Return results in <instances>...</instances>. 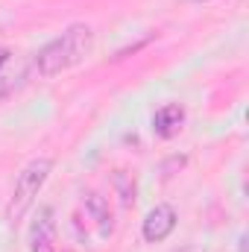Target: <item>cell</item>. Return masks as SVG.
Instances as JSON below:
<instances>
[{
    "label": "cell",
    "instance_id": "6da1fadb",
    "mask_svg": "<svg viewBox=\"0 0 249 252\" xmlns=\"http://www.w3.org/2000/svg\"><path fill=\"white\" fill-rule=\"evenodd\" d=\"M91 38H94V32H91L88 24H70L62 35H56L35 56V70L41 76H56V73H62L67 67H73L91 50Z\"/></svg>",
    "mask_w": 249,
    "mask_h": 252
},
{
    "label": "cell",
    "instance_id": "7a4b0ae2",
    "mask_svg": "<svg viewBox=\"0 0 249 252\" xmlns=\"http://www.w3.org/2000/svg\"><path fill=\"white\" fill-rule=\"evenodd\" d=\"M50 170H53V158L41 156V158H32V161L18 173V182H15L9 208H6V217H9L12 223H18V220L30 211V205L35 202L38 190L44 188V182L50 179Z\"/></svg>",
    "mask_w": 249,
    "mask_h": 252
},
{
    "label": "cell",
    "instance_id": "3957f363",
    "mask_svg": "<svg viewBox=\"0 0 249 252\" xmlns=\"http://www.w3.org/2000/svg\"><path fill=\"white\" fill-rule=\"evenodd\" d=\"M176 229V211H173V205H156L150 214H147V220H144V241L147 244H158V241H164L170 232Z\"/></svg>",
    "mask_w": 249,
    "mask_h": 252
},
{
    "label": "cell",
    "instance_id": "277c9868",
    "mask_svg": "<svg viewBox=\"0 0 249 252\" xmlns=\"http://www.w3.org/2000/svg\"><path fill=\"white\" fill-rule=\"evenodd\" d=\"M30 250L32 252H56V220L50 208H41L32 229H30Z\"/></svg>",
    "mask_w": 249,
    "mask_h": 252
},
{
    "label": "cell",
    "instance_id": "5b68a950",
    "mask_svg": "<svg viewBox=\"0 0 249 252\" xmlns=\"http://www.w3.org/2000/svg\"><path fill=\"white\" fill-rule=\"evenodd\" d=\"M185 124V109L179 106V103H167V106H161L158 112H156V118H153V129H156V135H161V138H173L179 129Z\"/></svg>",
    "mask_w": 249,
    "mask_h": 252
},
{
    "label": "cell",
    "instance_id": "8992f818",
    "mask_svg": "<svg viewBox=\"0 0 249 252\" xmlns=\"http://www.w3.org/2000/svg\"><path fill=\"white\" fill-rule=\"evenodd\" d=\"M88 208L94 211V217H97V226H100V232L103 235H112V211H109V205H106V199L103 196H97V193H91L88 199Z\"/></svg>",
    "mask_w": 249,
    "mask_h": 252
},
{
    "label": "cell",
    "instance_id": "52a82bcc",
    "mask_svg": "<svg viewBox=\"0 0 249 252\" xmlns=\"http://www.w3.org/2000/svg\"><path fill=\"white\" fill-rule=\"evenodd\" d=\"M9 62V50H0V67Z\"/></svg>",
    "mask_w": 249,
    "mask_h": 252
},
{
    "label": "cell",
    "instance_id": "ba28073f",
    "mask_svg": "<svg viewBox=\"0 0 249 252\" xmlns=\"http://www.w3.org/2000/svg\"><path fill=\"white\" fill-rule=\"evenodd\" d=\"M196 3H199V0H196Z\"/></svg>",
    "mask_w": 249,
    "mask_h": 252
}]
</instances>
